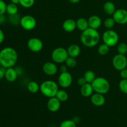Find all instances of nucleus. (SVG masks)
<instances>
[{"mask_svg":"<svg viewBox=\"0 0 127 127\" xmlns=\"http://www.w3.org/2000/svg\"><path fill=\"white\" fill-rule=\"evenodd\" d=\"M1 63H0V68H1Z\"/></svg>","mask_w":127,"mask_h":127,"instance_id":"obj_43","label":"nucleus"},{"mask_svg":"<svg viewBox=\"0 0 127 127\" xmlns=\"http://www.w3.org/2000/svg\"><path fill=\"white\" fill-rule=\"evenodd\" d=\"M7 4L3 0H0V15H2L6 12Z\"/></svg>","mask_w":127,"mask_h":127,"instance_id":"obj_33","label":"nucleus"},{"mask_svg":"<svg viewBox=\"0 0 127 127\" xmlns=\"http://www.w3.org/2000/svg\"><path fill=\"white\" fill-rule=\"evenodd\" d=\"M4 32L2 31V29H0V44L2 43L3 42V41L4 40Z\"/></svg>","mask_w":127,"mask_h":127,"instance_id":"obj_38","label":"nucleus"},{"mask_svg":"<svg viewBox=\"0 0 127 127\" xmlns=\"http://www.w3.org/2000/svg\"><path fill=\"white\" fill-rule=\"evenodd\" d=\"M62 27L66 32H71L76 28V21L72 19H68L63 22Z\"/></svg>","mask_w":127,"mask_h":127,"instance_id":"obj_16","label":"nucleus"},{"mask_svg":"<svg viewBox=\"0 0 127 127\" xmlns=\"http://www.w3.org/2000/svg\"><path fill=\"white\" fill-rule=\"evenodd\" d=\"M109 47L105 43L100 45L98 48V52L100 55H105L107 54L109 52Z\"/></svg>","mask_w":127,"mask_h":127,"instance_id":"obj_26","label":"nucleus"},{"mask_svg":"<svg viewBox=\"0 0 127 127\" xmlns=\"http://www.w3.org/2000/svg\"><path fill=\"white\" fill-rule=\"evenodd\" d=\"M77 83H78V85L82 86L84 85V84H86V83H87L86 80L85 79L84 77H81V78H79V79H78V81H77Z\"/></svg>","mask_w":127,"mask_h":127,"instance_id":"obj_35","label":"nucleus"},{"mask_svg":"<svg viewBox=\"0 0 127 127\" xmlns=\"http://www.w3.org/2000/svg\"><path fill=\"white\" fill-rule=\"evenodd\" d=\"M17 12H18V8H17V4H15L11 2V3L8 4L7 5L6 12L9 16L16 14H17Z\"/></svg>","mask_w":127,"mask_h":127,"instance_id":"obj_24","label":"nucleus"},{"mask_svg":"<svg viewBox=\"0 0 127 127\" xmlns=\"http://www.w3.org/2000/svg\"><path fill=\"white\" fill-rule=\"evenodd\" d=\"M17 75H18V73H17V70L13 68L12 67L11 68H6V73H5V76L4 78H6V80L9 82H14L17 79Z\"/></svg>","mask_w":127,"mask_h":127,"instance_id":"obj_17","label":"nucleus"},{"mask_svg":"<svg viewBox=\"0 0 127 127\" xmlns=\"http://www.w3.org/2000/svg\"><path fill=\"white\" fill-rule=\"evenodd\" d=\"M27 89L31 93H36L40 90V86L35 81H31L27 84Z\"/></svg>","mask_w":127,"mask_h":127,"instance_id":"obj_23","label":"nucleus"},{"mask_svg":"<svg viewBox=\"0 0 127 127\" xmlns=\"http://www.w3.org/2000/svg\"><path fill=\"white\" fill-rule=\"evenodd\" d=\"M67 68H68V66H67L66 65H62L60 67V71L61 73H63V72H66L67 71Z\"/></svg>","mask_w":127,"mask_h":127,"instance_id":"obj_39","label":"nucleus"},{"mask_svg":"<svg viewBox=\"0 0 127 127\" xmlns=\"http://www.w3.org/2000/svg\"><path fill=\"white\" fill-rule=\"evenodd\" d=\"M5 22V16L4 14L0 15V24H2Z\"/></svg>","mask_w":127,"mask_h":127,"instance_id":"obj_40","label":"nucleus"},{"mask_svg":"<svg viewBox=\"0 0 127 127\" xmlns=\"http://www.w3.org/2000/svg\"><path fill=\"white\" fill-rule=\"evenodd\" d=\"M88 24H89V27L94 29H97L100 27L102 24V20L100 17L98 16H91L88 19Z\"/></svg>","mask_w":127,"mask_h":127,"instance_id":"obj_15","label":"nucleus"},{"mask_svg":"<svg viewBox=\"0 0 127 127\" xmlns=\"http://www.w3.org/2000/svg\"><path fill=\"white\" fill-rule=\"evenodd\" d=\"M104 11L107 15H113L115 9V6L112 1H107L104 4Z\"/></svg>","mask_w":127,"mask_h":127,"instance_id":"obj_21","label":"nucleus"},{"mask_svg":"<svg viewBox=\"0 0 127 127\" xmlns=\"http://www.w3.org/2000/svg\"><path fill=\"white\" fill-rule=\"evenodd\" d=\"M58 90L59 88L58 84L52 80L45 81L40 86V91L41 93L43 95L49 98L55 97Z\"/></svg>","mask_w":127,"mask_h":127,"instance_id":"obj_3","label":"nucleus"},{"mask_svg":"<svg viewBox=\"0 0 127 127\" xmlns=\"http://www.w3.org/2000/svg\"><path fill=\"white\" fill-rule=\"evenodd\" d=\"M117 52L119 54L125 55L127 53V45L124 42H122L118 45Z\"/></svg>","mask_w":127,"mask_h":127,"instance_id":"obj_28","label":"nucleus"},{"mask_svg":"<svg viewBox=\"0 0 127 127\" xmlns=\"http://www.w3.org/2000/svg\"><path fill=\"white\" fill-rule=\"evenodd\" d=\"M19 23L21 27L26 31L33 30L37 24L35 19L33 16L29 15H26L21 17Z\"/></svg>","mask_w":127,"mask_h":127,"instance_id":"obj_7","label":"nucleus"},{"mask_svg":"<svg viewBox=\"0 0 127 127\" xmlns=\"http://www.w3.org/2000/svg\"><path fill=\"white\" fill-rule=\"evenodd\" d=\"M113 18L115 22L119 24L124 25L127 23V11L124 9H119L114 13Z\"/></svg>","mask_w":127,"mask_h":127,"instance_id":"obj_10","label":"nucleus"},{"mask_svg":"<svg viewBox=\"0 0 127 127\" xmlns=\"http://www.w3.org/2000/svg\"><path fill=\"white\" fill-rule=\"evenodd\" d=\"M35 0H20V4L24 7L29 8L33 5Z\"/></svg>","mask_w":127,"mask_h":127,"instance_id":"obj_32","label":"nucleus"},{"mask_svg":"<svg viewBox=\"0 0 127 127\" xmlns=\"http://www.w3.org/2000/svg\"><path fill=\"white\" fill-rule=\"evenodd\" d=\"M17 14H14V15H11V16H10V21L11 22V23L14 24H16L18 23V22H20V20H21V19H16V17H17Z\"/></svg>","mask_w":127,"mask_h":127,"instance_id":"obj_34","label":"nucleus"},{"mask_svg":"<svg viewBox=\"0 0 127 127\" xmlns=\"http://www.w3.org/2000/svg\"><path fill=\"white\" fill-rule=\"evenodd\" d=\"M76 27L79 31H84L87 29L89 28L88 20L86 19L84 17H80L76 21Z\"/></svg>","mask_w":127,"mask_h":127,"instance_id":"obj_20","label":"nucleus"},{"mask_svg":"<svg viewBox=\"0 0 127 127\" xmlns=\"http://www.w3.org/2000/svg\"><path fill=\"white\" fill-rule=\"evenodd\" d=\"M29 49L33 52H38L43 48V42L38 38H31L27 42Z\"/></svg>","mask_w":127,"mask_h":127,"instance_id":"obj_11","label":"nucleus"},{"mask_svg":"<svg viewBox=\"0 0 127 127\" xmlns=\"http://www.w3.org/2000/svg\"><path fill=\"white\" fill-rule=\"evenodd\" d=\"M84 78L86 80L87 83H92L93 81L95 79V74L94 71L91 70H88L84 73Z\"/></svg>","mask_w":127,"mask_h":127,"instance_id":"obj_25","label":"nucleus"},{"mask_svg":"<svg viewBox=\"0 0 127 127\" xmlns=\"http://www.w3.org/2000/svg\"><path fill=\"white\" fill-rule=\"evenodd\" d=\"M120 76L122 79H127V69H124L123 70L120 71Z\"/></svg>","mask_w":127,"mask_h":127,"instance_id":"obj_36","label":"nucleus"},{"mask_svg":"<svg viewBox=\"0 0 127 127\" xmlns=\"http://www.w3.org/2000/svg\"><path fill=\"white\" fill-rule=\"evenodd\" d=\"M42 70L47 75L53 76L57 74L58 71V68L55 63L48 62L43 64L42 66Z\"/></svg>","mask_w":127,"mask_h":127,"instance_id":"obj_12","label":"nucleus"},{"mask_svg":"<svg viewBox=\"0 0 127 127\" xmlns=\"http://www.w3.org/2000/svg\"><path fill=\"white\" fill-rule=\"evenodd\" d=\"M102 40L104 43L107 45L109 47H114L119 42V37L115 31L108 29L103 33Z\"/></svg>","mask_w":127,"mask_h":127,"instance_id":"obj_5","label":"nucleus"},{"mask_svg":"<svg viewBox=\"0 0 127 127\" xmlns=\"http://www.w3.org/2000/svg\"><path fill=\"white\" fill-rule=\"evenodd\" d=\"M17 61V53L12 47H5L0 51V63L2 67H13Z\"/></svg>","mask_w":127,"mask_h":127,"instance_id":"obj_1","label":"nucleus"},{"mask_svg":"<svg viewBox=\"0 0 127 127\" xmlns=\"http://www.w3.org/2000/svg\"><path fill=\"white\" fill-rule=\"evenodd\" d=\"M119 89L124 94H127V79H122L119 84Z\"/></svg>","mask_w":127,"mask_h":127,"instance_id":"obj_30","label":"nucleus"},{"mask_svg":"<svg viewBox=\"0 0 127 127\" xmlns=\"http://www.w3.org/2000/svg\"><path fill=\"white\" fill-rule=\"evenodd\" d=\"M68 1H69L70 2H71V3L76 4V3H78L80 0H68Z\"/></svg>","mask_w":127,"mask_h":127,"instance_id":"obj_42","label":"nucleus"},{"mask_svg":"<svg viewBox=\"0 0 127 127\" xmlns=\"http://www.w3.org/2000/svg\"><path fill=\"white\" fill-rule=\"evenodd\" d=\"M60 127H76V125L73 120H66L61 123Z\"/></svg>","mask_w":127,"mask_h":127,"instance_id":"obj_31","label":"nucleus"},{"mask_svg":"<svg viewBox=\"0 0 127 127\" xmlns=\"http://www.w3.org/2000/svg\"><path fill=\"white\" fill-rule=\"evenodd\" d=\"M112 64L115 69L118 71H122L127 68V58L124 55L117 54L113 58Z\"/></svg>","mask_w":127,"mask_h":127,"instance_id":"obj_8","label":"nucleus"},{"mask_svg":"<svg viewBox=\"0 0 127 127\" xmlns=\"http://www.w3.org/2000/svg\"><path fill=\"white\" fill-rule=\"evenodd\" d=\"M6 69V68H4V67H1V68H0V79H2V78L5 76Z\"/></svg>","mask_w":127,"mask_h":127,"instance_id":"obj_37","label":"nucleus"},{"mask_svg":"<svg viewBox=\"0 0 127 127\" xmlns=\"http://www.w3.org/2000/svg\"><path fill=\"white\" fill-rule=\"evenodd\" d=\"M93 91L94 90L91 83H86L84 85L82 86L81 88V94L85 97H88L93 95Z\"/></svg>","mask_w":127,"mask_h":127,"instance_id":"obj_19","label":"nucleus"},{"mask_svg":"<svg viewBox=\"0 0 127 127\" xmlns=\"http://www.w3.org/2000/svg\"><path fill=\"white\" fill-rule=\"evenodd\" d=\"M100 40V35L97 29L89 27L83 31L81 35V42L87 47H93L97 45Z\"/></svg>","mask_w":127,"mask_h":127,"instance_id":"obj_2","label":"nucleus"},{"mask_svg":"<svg viewBox=\"0 0 127 127\" xmlns=\"http://www.w3.org/2000/svg\"><path fill=\"white\" fill-rule=\"evenodd\" d=\"M115 21L113 17H108V18H107L104 21V24L105 28L108 29H110L114 27V25H115Z\"/></svg>","mask_w":127,"mask_h":127,"instance_id":"obj_27","label":"nucleus"},{"mask_svg":"<svg viewBox=\"0 0 127 127\" xmlns=\"http://www.w3.org/2000/svg\"><path fill=\"white\" fill-rule=\"evenodd\" d=\"M72 81H73V78L71 74L68 71L61 73L58 76V84L60 86L63 88H67L70 86Z\"/></svg>","mask_w":127,"mask_h":127,"instance_id":"obj_9","label":"nucleus"},{"mask_svg":"<svg viewBox=\"0 0 127 127\" xmlns=\"http://www.w3.org/2000/svg\"><path fill=\"white\" fill-rule=\"evenodd\" d=\"M69 55L67 50L63 47H58L53 50L52 53V60L57 63H63L65 62Z\"/></svg>","mask_w":127,"mask_h":127,"instance_id":"obj_6","label":"nucleus"},{"mask_svg":"<svg viewBox=\"0 0 127 127\" xmlns=\"http://www.w3.org/2000/svg\"><path fill=\"white\" fill-rule=\"evenodd\" d=\"M66 65L68 67V68H74L76 66L77 64L76 60L75 59V58L74 57H68V58H67L66 60L65 61Z\"/></svg>","mask_w":127,"mask_h":127,"instance_id":"obj_29","label":"nucleus"},{"mask_svg":"<svg viewBox=\"0 0 127 127\" xmlns=\"http://www.w3.org/2000/svg\"><path fill=\"white\" fill-rule=\"evenodd\" d=\"M93 90L96 93L105 94L110 90V83L107 79L102 77H97L91 83Z\"/></svg>","mask_w":127,"mask_h":127,"instance_id":"obj_4","label":"nucleus"},{"mask_svg":"<svg viewBox=\"0 0 127 127\" xmlns=\"http://www.w3.org/2000/svg\"><path fill=\"white\" fill-rule=\"evenodd\" d=\"M67 52L69 57L76 58L80 54L81 48L79 45L76 44H72L67 48Z\"/></svg>","mask_w":127,"mask_h":127,"instance_id":"obj_18","label":"nucleus"},{"mask_svg":"<svg viewBox=\"0 0 127 127\" xmlns=\"http://www.w3.org/2000/svg\"><path fill=\"white\" fill-rule=\"evenodd\" d=\"M56 97L60 102H65L68 99V94L63 89H59L55 95Z\"/></svg>","mask_w":127,"mask_h":127,"instance_id":"obj_22","label":"nucleus"},{"mask_svg":"<svg viewBox=\"0 0 127 127\" xmlns=\"http://www.w3.org/2000/svg\"><path fill=\"white\" fill-rule=\"evenodd\" d=\"M61 102L56 97H51L47 102V108L52 112H55L60 109Z\"/></svg>","mask_w":127,"mask_h":127,"instance_id":"obj_13","label":"nucleus"},{"mask_svg":"<svg viewBox=\"0 0 127 127\" xmlns=\"http://www.w3.org/2000/svg\"><path fill=\"white\" fill-rule=\"evenodd\" d=\"M91 103L97 107L102 106L105 102V99L104 96V94L95 93L93 94L91 98Z\"/></svg>","mask_w":127,"mask_h":127,"instance_id":"obj_14","label":"nucleus"},{"mask_svg":"<svg viewBox=\"0 0 127 127\" xmlns=\"http://www.w3.org/2000/svg\"><path fill=\"white\" fill-rule=\"evenodd\" d=\"M12 3L15 4H17L20 3V0H11Z\"/></svg>","mask_w":127,"mask_h":127,"instance_id":"obj_41","label":"nucleus"}]
</instances>
